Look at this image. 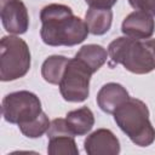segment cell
<instances>
[{
	"label": "cell",
	"instance_id": "obj_1",
	"mask_svg": "<svg viewBox=\"0 0 155 155\" xmlns=\"http://www.w3.org/2000/svg\"><path fill=\"white\" fill-rule=\"evenodd\" d=\"M40 35L48 46H74L82 42L90 33L86 23L62 4L45 6L40 12Z\"/></svg>",
	"mask_w": 155,
	"mask_h": 155
},
{
	"label": "cell",
	"instance_id": "obj_2",
	"mask_svg": "<svg viewBox=\"0 0 155 155\" xmlns=\"http://www.w3.org/2000/svg\"><path fill=\"white\" fill-rule=\"evenodd\" d=\"M108 56L114 64H121L134 74H148L155 69V53L151 40H136L121 36L108 46Z\"/></svg>",
	"mask_w": 155,
	"mask_h": 155
},
{
	"label": "cell",
	"instance_id": "obj_3",
	"mask_svg": "<svg viewBox=\"0 0 155 155\" xmlns=\"http://www.w3.org/2000/svg\"><path fill=\"white\" fill-rule=\"evenodd\" d=\"M114 120L121 131L138 147H148L155 140V130L149 120L144 102L128 98L114 111Z\"/></svg>",
	"mask_w": 155,
	"mask_h": 155
},
{
	"label": "cell",
	"instance_id": "obj_4",
	"mask_svg": "<svg viewBox=\"0 0 155 155\" xmlns=\"http://www.w3.org/2000/svg\"><path fill=\"white\" fill-rule=\"evenodd\" d=\"M30 68V52L24 40L4 36L0 42V79L13 81L23 78Z\"/></svg>",
	"mask_w": 155,
	"mask_h": 155
},
{
	"label": "cell",
	"instance_id": "obj_5",
	"mask_svg": "<svg viewBox=\"0 0 155 155\" xmlns=\"http://www.w3.org/2000/svg\"><path fill=\"white\" fill-rule=\"evenodd\" d=\"M2 116L10 124L23 125L36 119L41 113V102L29 91L8 93L2 99Z\"/></svg>",
	"mask_w": 155,
	"mask_h": 155
},
{
	"label": "cell",
	"instance_id": "obj_6",
	"mask_svg": "<svg viewBox=\"0 0 155 155\" xmlns=\"http://www.w3.org/2000/svg\"><path fill=\"white\" fill-rule=\"evenodd\" d=\"M92 73L78 58L69 59L62 80L59 82V92L67 102H84L90 93V79Z\"/></svg>",
	"mask_w": 155,
	"mask_h": 155
},
{
	"label": "cell",
	"instance_id": "obj_7",
	"mask_svg": "<svg viewBox=\"0 0 155 155\" xmlns=\"http://www.w3.org/2000/svg\"><path fill=\"white\" fill-rule=\"evenodd\" d=\"M74 137L65 119H54L47 130V153L50 155H78L79 149Z\"/></svg>",
	"mask_w": 155,
	"mask_h": 155
},
{
	"label": "cell",
	"instance_id": "obj_8",
	"mask_svg": "<svg viewBox=\"0 0 155 155\" xmlns=\"http://www.w3.org/2000/svg\"><path fill=\"white\" fill-rule=\"evenodd\" d=\"M1 22L6 31L24 34L29 27V16L21 0H0Z\"/></svg>",
	"mask_w": 155,
	"mask_h": 155
},
{
	"label": "cell",
	"instance_id": "obj_9",
	"mask_svg": "<svg viewBox=\"0 0 155 155\" xmlns=\"http://www.w3.org/2000/svg\"><path fill=\"white\" fill-rule=\"evenodd\" d=\"M122 33L136 40L149 39L155 30V21L151 15L143 11H134L130 13L122 22Z\"/></svg>",
	"mask_w": 155,
	"mask_h": 155
},
{
	"label": "cell",
	"instance_id": "obj_10",
	"mask_svg": "<svg viewBox=\"0 0 155 155\" xmlns=\"http://www.w3.org/2000/svg\"><path fill=\"white\" fill-rule=\"evenodd\" d=\"M88 155H116L120 153V143L115 134L107 128H99L91 133L84 142Z\"/></svg>",
	"mask_w": 155,
	"mask_h": 155
},
{
	"label": "cell",
	"instance_id": "obj_11",
	"mask_svg": "<svg viewBox=\"0 0 155 155\" xmlns=\"http://www.w3.org/2000/svg\"><path fill=\"white\" fill-rule=\"evenodd\" d=\"M130 98L126 88L116 82H108L102 86L97 93L98 107L108 114H114V111Z\"/></svg>",
	"mask_w": 155,
	"mask_h": 155
},
{
	"label": "cell",
	"instance_id": "obj_12",
	"mask_svg": "<svg viewBox=\"0 0 155 155\" xmlns=\"http://www.w3.org/2000/svg\"><path fill=\"white\" fill-rule=\"evenodd\" d=\"M65 121L74 136H85L93 127L94 116L90 108L82 107L69 111L65 116Z\"/></svg>",
	"mask_w": 155,
	"mask_h": 155
},
{
	"label": "cell",
	"instance_id": "obj_13",
	"mask_svg": "<svg viewBox=\"0 0 155 155\" xmlns=\"http://www.w3.org/2000/svg\"><path fill=\"white\" fill-rule=\"evenodd\" d=\"M113 21V12L110 8H93L90 7L85 15V23L88 28V31L93 35L105 34Z\"/></svg>",
	"mask_w": 155,
	"mask_h": 155
},
{
	"label": "cell",
	"instance_id": "obj_14",
	"mask_svg": "<svg viewBox=\"0 0 155 155\" xmlns=\"http://www.w3.org/2000/svg\"><path fill=\"white\" fill-rule=\"evenodd\" d=\"M75 58H78L81 63H84L90 69V71L94 74L107 62L108 52L105 51V48H103L99 45L90 44L82 46L75 54Z\"/></svg>",
	"mask_w": 155,
	"mask_h": 155
},
{
	"label": "cell",
	"instance_id": "obj_15",
	"mask_svg": "<svg viewBox=\"0 0 155 155\" xmlns=\"http://www.w3.org/2000/svg\"><path fill=\"white\" fill-rule=\"evenodd\" d=\"M68 62H69V58L63 56L56 54V56L48 57L42 63V67H41V75L44 80L52 85H59Z\"/></svg>",
	"mask_w": 155,
	"mask_h": 155
},
{
	"label": "cell",
	"instance_id": "obj_16",
	"mask_svg": "<svg viewBox=\"0 0 155 155\" xmlns=\"http://www.w3.org/2000/svg\"><path fill=\"white\" fill-rule=\"evenodd\" d=\"M50 120L47 117V115L42 111L36 119H34L33 121L30 122H27V124H23V125H19V130L25 136V137H29V138H38V137H41L45 132H47V130L50 128Z\"/></svg>",
	"mask_w": 155,
	"mask_h": 155
},
{
	"label": "cell",
	"instance_id": "obj_17",
	"mask_svg": "<svg viewBox=\"0 0 155 155\" xmlns=\"http://www.w3.org/2000/svg\"><path fill=\"white\" fill-rule=\"evenodd\" d=\"M128 2L134 10L155 16V0H128Z\"/></svg>",
	"mask_w": 155,
	"mask_h": 155
},
{
	"label": "cell",
	"instance_id": "obj_18",
	"mask_svg": "<svg viewBox=\"0 0 155 155\" xmlns=\"http://www.w3.org/2000/svg\"><path fill=\"white\" fill-rule=\"evenodd\" d=\"M90 7L93 8H111L117 0H85Z\"/></svg>",
	"mask_w": 155,
	"mask_h": 155
},
{
	"label": "cell",
	"instance_id": "obj_19",
	"mask_svg": "<svg viewBox=\"0 0 155 155\" xmlns=\"http://www.w3.org/2000/svg\"><path fill=\"white\" fill-rule=\"evenodd\" d=\"M151 45H153V50H154V53H155V39H151Z\"/></svg>",
	"mask_w": 155,
	"mask_h": 155
}]
</instances>
